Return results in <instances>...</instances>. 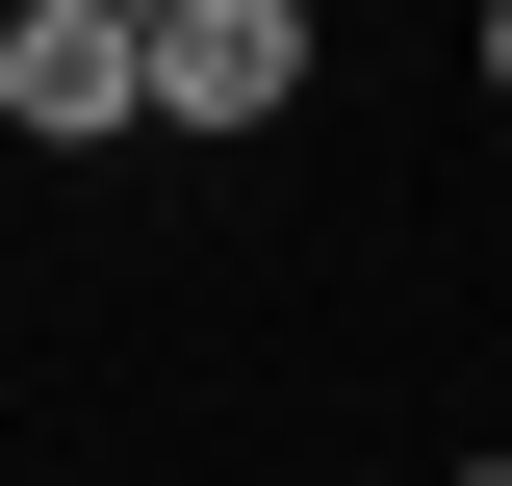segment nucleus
Returning a JSON list of instances; mask_svg holds the SVG:
<instances>
[{"label":"nucleus","instance_id":"4","mask_svg":"<svg viewBox=\"0 0 512 486\" xmlns=\"http://www.w3.org/2000/svg\"><path fill=\"white\" fill-rule=\"evenodd\" d=\"M103 26H180V0H103Z\"/></svg>","mask_w":512,"mask_h":486},{"label":"nucleus","instance_id":"3","mask_svg":"<svg viewBox=\"0 0 512 486\" xmlns=\"http://www.w3.org/2000/svg\"><path fill=\"white\" fill-rule=\"evenodd\" d=\"M487 103H512V0H487Z\"/></svg>","mask_w":512,"mask_h":486},{"label":"nucleus","instance_id":"1","mask_svg":"<svg viewBox=\"0 0 512 486\" xmlns=\"http://www.w3.org/2000/svg\"><path fill=\"white\" fill-rule=\"evenodd\" d=\"M0 128H26V154L154 128V26H103V0H0Z\"/></svg>","mask_w":512,"mask_h":486},{"label":"nucleus","instance_id":"2","mask_svg":"<svg viewBox=\"0 0 512 486\" xmlns=\"http://www.w3.org/2000/svg\"><path fill=\"white\" fill-rule=\"evenodd\" d=\"M282 103H308V0H180V26H154V128L231 154V128H282Z\"/></svg>","mask_w":512,"mask_h":486}]
</instances>
